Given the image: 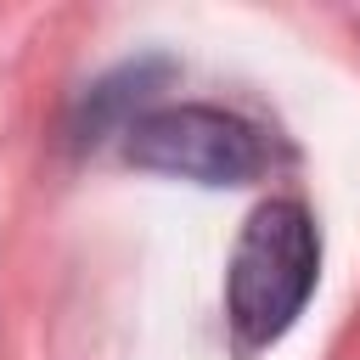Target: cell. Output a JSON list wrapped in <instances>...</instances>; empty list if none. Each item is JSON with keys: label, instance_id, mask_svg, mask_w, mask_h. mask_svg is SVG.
<instances>
[{"label": "cell", "instance_id": "1", "mask_svg": "<svg viewBox=\"0 0 360 360\" xmlns=\"http://www.w3.org/2000/svg\"><path fill=\"white\" fill-rule=\"evenodd\" d=\"M321 270V236L304 202H259L236 236L231 270H225V315L242 349L276 343L309 304Z\"/></svg>", "mask_w": 360, "mask_h": 360}, {"label": "cell", "instance_id": "2", "mask_svg": "<svg viewBox=\"0 0 360 360\" xmlns=\"http://www.w3.org/2000/svg\"><path fill=\"white\" fill-rule=\"evenodd\" d=\"M124 158L174 180H197V186H242L270 163L264 135L248 118L219 112V107H152L129 118Z\"/></svg>", "mask_w": 360, "mask_h": 360}]
</instances>
